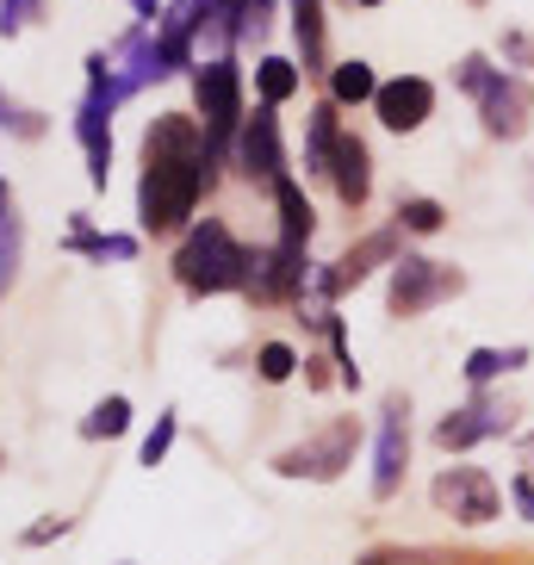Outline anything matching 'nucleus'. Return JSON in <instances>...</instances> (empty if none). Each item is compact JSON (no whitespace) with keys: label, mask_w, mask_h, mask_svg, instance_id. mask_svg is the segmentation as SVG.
Masks as SVG:
<instances>
[{"label":"nucleus","mask_w":534,"mask_h":565,"mask_svg":"<svg viewBox=\"0 0 534 565\" xmlns=\"http://www.w3.org/2000/svg\"><path fill=\"white\" fill-rule=\"evenodd\" d=\"M212 174H217L212 137L181 113L156 118L150 131H143V186H137L143 231L150 236L181 231L186 217H193V205H200V193L212 186Z\"/></svg>","instance_id":"f257e3e1"},{"label":"nucleus","mask_w":534,"mask_h":565,"mask_svg":"<svg viewBox=\"0 0 534 565\" xmlns=\"http://www.w3.org/2000/svg\"><path fill=\"white\" fill-rule=\"evenodd\" d=\"M174 274H181L186 292H236L243 286V274H249V249L231 236V224L224 217H205V224H193L181 243V255H174Z\"/></svg>","instance_id":"f03ea898"},{"label":"nucleus","mask_w":534,"mask_h":565,"mask_svg":"<svg viewBox=\"0 0 534 565\" xmlns=\"http://www.w3.org/2000/svg\"><path fill=\"white\" fill-rule=\"evenodd\" d=\"M467 292V274L448 262H429V255H398L392 262V286H385V305L392 317H423L429 305L460 299Z\"/></svg>","instance_id":"7ed1b4c3"},{"label":"nucleus","mask_w":534,"mask_h":565,"mask_svg":"<svg viewBox=\"0 0 534 565\" xmlns=\"http://www.w3.org/2000/svg\"><path fill=\"white\" fill-rule=\"evenodd\" d=\"M193 100H200V118H205V137H212V150L236 143L243 131V68L231 56H212V63L193 68Z\"/></svg>","instance_id":"20e7f679"},{"label":"nucleus","mask_w":534,"mask_h":565,"mask_svg":"<svg viewBox=\"0 0 534 565\" xmlns=\"http://www.w3.org/2000/svg\"><path fill=\"white\" fill-rule=\"evenodd\" d=\"M354 448H361V423L342 416V423H330L318 441L280 454L274 472H280V479H342V466H354Z\"/></svg>","instance_id":"39448f33"},{"label":"nucleus","mask_w":534,"mask_h":565,"mask_svg":"<svg viewBox=\"0 0 534 565\" xmlns=\"http://www.w3.org/2000/svg\"><path fill=\"white\" fill-rule=\"evenodd\" d=\"M311 286V262L305 249H249V274H243V292L261 305H280V299H299Z\"/></svg>","instance_id":"423d86ee"},{"label":"nucleus","mask_w":534,"mask_h":565,"mask_svg":"<svg viewBox=\"0 0 534 565\" xmlns=\"http://www.w3.org/2000/svg\"><path fill=\"white\" fill-rule=\"evenodd\" d=\"M236 168H243V174H249V181H280L286 174V150H280V118H274V106H255L249 118H243V131H236Z\"/></svg>","instance_id":"0eeeda50"},{"label":"nucleus","mask_w":534,"mask_h":565,"mask_svg":"<svg viewBox=\"0 0 534 565\" xmlns=\"http://www.w3.org/2000/svg\"><path fill=\"white\" fill-rule=\"evenodd\" d=\"M398 243H404L398 224H392V231H373L367 243H354L342 262H330V274H311V292H318V299H335V292L361 286L373 267H392V262H398Z\"/></svg>","instance_id":"6e6552de"},{"label":"nucleus","mask_w":534,"mask_h":565,"mask_svg":"<svg viewBox=\"0 0 534 565\" xmlns=\"http://www.w3.org/2000/svg\"><path fill=\"white\" fill-rule=\"evenodd\" d=\"M479 100V118L491 137H522L528 131V113H534V94L522 75H510V68H491V82L472 94Z\"/></svg>","instance_id":"1a4fd4ad"},{"label":"nucleus","mask_w":534,"mask_h":565,"mask_svg":"<svg viewBox=\"0 0 534 565\" xmlns=\"http://www.w3.org/2000/svg\"><path fill=\"white\" fill-rule=\"evenodd\" d=\"M435 503L453 515V522H467V529H479V522H491L498 515V484L484 479L479 466H448L441 479H435Z\"/></svg>","instance_id":"9d476101"},{"label":"nucleus","mask_w":534,"mask_h":565,"mask_svg":"<svg viewBox=\"0 0 534 565\" xmlns=\"http://www.w3.org/2000/svg\"><path fill=\"white\" fill-rule=\"evenodd\" d=\"M373 113H380L385 131H398V137L423 131V125H429V113H435V82H429V75H398V82H380Z\"/></svg>","instance_id":"9b49d317"},{"label":"nucleus","mask_w":534,"mask_h":565,"mask_svg":"<svg viewBox=\"0 0 534 565\" xmlns=\"http://www.w3.org/2000/svg\"><path fill=\"white\" fill-rule=\"evenodd\" d=\"M404 460H410V404L385 398L380 448H373V498H392V491L404 484Z\"/></svg>","instance_id":"f8f14e48"},{"label":"nucleus","mask_w":534,"mask_h":565,"mask_svg":"<svg viewBox=\"0 0 534 565\" xmlns=\"http://www.w3.org/2000/svg\"><path fill=\"white\" fill-rule=\"evenodd\" d=\"M330 181H335V200L349 205V212H361V205L373 200V156H367V143H361L354 131H342V143H335Z\"/></svg>","instance_id":"ddd939ff"},{"label":"nucleus","mask_w":534,"mask_h":565,"mask_svg":"<svg viewBox=\"0 0 534 565\" xmlns=\"http://www.w3.org/2000/svg\"><path fill=\"white\" fill-rule=\"evenodd\" d=\"M510 429V411H491V404H467V411H448L441 423H435V441L448 454H460V448H479V441H491V435H503Z\"/></svg>","instance_id":"4468645a"},{"label":"nucleus","mask_w":534,"mask_h":565,"mask_svg":"<svg viewBox=\"0 0 534 565\" xmlns=\"http://www.w3.org/2000/svg\"><path fill=\"white\" fill-rule=\"evenodd\" d=\"M342 106L335 100H323V106H311L305 113V174H330V162H335V143H342Z\"/></svg>","instance_id":"2eb2a0df"},{"label":"nucleus","mask_w":534,"mask_h":565,"mask_svg":"<svg viewBox=\"0 0 534 565\" xmlns=\"http://www.w3.org/2000/svg\"><path fill=\"white\" fill-rule=\"evenodd\" d=\"M274 205H280V243L286 249H305L311 231H318V212H311V200H305V186L292 181V174L274 181Z\"/></svg>","instance_id":"dca6fc26"},{"label":"nucleus","mask_w":534,"mask_h":565,"mask_svg":"<svg viewBox=\"0 0 534 565\" xmlns=\"http://www.w3.org/2000/svg\"><path fill=\"white\" fill-rule=\"evenodd\" d=\"M373 94H380V75H373V63L349 56V63L330 68V100H335V106H373Z\"/></svg>","instance_id":"f3484780"},{"label":"nucleus","mask_w":534,"mask_h":565,"mask_svg":"<svg viewBox=\"0 0 534 565\" xmlns=\"http://www.w3.org/2000/svg\"><path fill=\"white\" fill-rule=\"evenodd\" d=\"M255 87H261L267 106H286V100L305 87V68L292 63V56H261V68H255Z\"/></svg>","instance_id":"a211bd4d"},{"label":"nucleus","mask_w":534,"mask_h":565,"mask_svg":"<svg viewBox=\"0 0 534 565\" xmlns=\"http://www.w3.org/2000/svg\"><path fill=\"white\" fill-rule=\"evenodd\" d=\"M516 366H528V349H472L467 354V366H460V373H467L472 385H491V380H503V373H516Z\"/></svg>","instance_id":"6ab92c4d"},{"label":"nucleus","mask_w":534,"mask_h":565,"mask_svg":"<svg viewBox=\"0 0 534 565\" xmlns=\"http://www.w3.org/2000/svg\"><path fill=\"white\" fill-rule=\"evenodd\" d=\"M125 429H131V398H118V392H113V398H100L94 411L82 416L87 441H113V435H125Z\"/></svg>","instance_id":"aec40b11"},{"label":"nucleus","mask_w":534,"mask_h":565,"mask_svg":"<svg viewBox=\"0 0 534 565\" xmlns=\"http://www.w3.org/2000/svg\"><path fill=\"white\" fill-rule=\"evenodd\" d=\"M448 224V205L441 200H398V231L404 236H435Z\"/></svg>","instance_id":"412c9836"},{"label":"nucleus","mask_w":534,"mask_h":565,"mask_svg":"<svg viewBox=\"0 0 534 565\" xmlns=\"http://www.w3.org/2000/svg\"><path fill=\"white\" fill-rule=\"evenodd\" d=\"M174 435H181V416L162 411V416H156V429L143 435V454H137V466H150V472H156V466L168 460V448H174Z\"/></svg>","instance_id":"4be33fe9"},{"label":"nucleus","mask_w":534,"mask_h":565,"mask_svg":"<svg viewBox=\"0 0 534 565\" xmlns=\"http://www.w3.org/2000/svg\"><path fill=\"white\" fill-rule=\"evenodd\" d=\"M255 373H261L267 385H280V380H292V373H299V354L286 349V342H261V354H255Z\"/></svg>","instance_id":"5701e85b"},{"label":"nucleus","mask_w":534,"mask_h":565,"mask_svg":"<svg viewBox=\"0 0 534 565\" xmlns=\"http://www.w3.org/2000/svg\"><path fill=\"white\" fill-rule=\"evenodd\" d=\"M484 82H491V56H484V51H472V56L453 63V87H460V94H479Z\"/></svg>","instance_id":"b1692460"},{"label":"nucleus","mask_w":534,"mask_h":565,"mask_svg":"<svg viewBox=\"0 0 534 565\" xmlns=\"http://www.w3.org/2000/svg\"><path fill=\"white\" fill-rule=\"evenodd\" d=\"M13 267H19V224H13V212H7L0 217V292L13 280Z\"/></svg>","instance_id":"393cba45"},{"label":"nucleus","mask_w":534,"mask_h":565,"mask_svg":"<svg viewBox=\"0 0 534 565\" xmlns=\"http://www.w3.org/2000/svg\"><path fill=\"white\" fill-rule=\"evenodd\" d=\"M38 19V0H0V32L13 38V32H25Z\"/></svg>","instance_id":"a878e982"},{"label":"nucleus","mask_w":534,"mask_h":565,"mask_svg":"<svg viewBox=\"0 0 534 565\" xmlns=\"http://www.w3.org/2000/svg\"><path fill=\"white\" fill-rule=\"evenodd\" d=\"M56 534H68V515H44V522H32L19 541H25V547H44V541H56Z\"/></svg>","instance_id":"bb28decb"},{"label":"nucleus","mask_w":534,"mask_h":565,"mask_svg":"<svg viewBox=\"0 0 534 565\" xmlns=\"http://www.w3.org/2000/svg\"><path fill=\"white\" fill-rule=\"evenodd\" d=\"M503 56L516 68H534V38L528 32H503Z\"/></svg>","instance_id":"cd10ccee"},{"label":"nucleus","mask_w":534,"mask_h":565,"mask_svg":"<svg viewBox=\"0 0 534 565\" xmlns=\"http://www.w3.org/2000/svg\"><path fill=\"white\" fill-rule=\"evenodd\" d=\"M510 498H516V510H522V515H528V522H534V472H522V479L510 484Z\"/></svg>","instance_id":"c85d7f7f"},{"label":"nucleus","mask_w":534,"mask_h":565,"mask_svg":"<svg viewBox=\"0 0 534 565\" xmlns=\"http://www.w3.org/2000/svg\"><path fill=\"white\" fill-rule=\"evenodd\" d=\"M131 7H137V13H143V19H156V0H131Z\"/></svg>","instance_id":"c756f323"},{"label":"nucleus","mask_w":534,"mask_h":565,"mask_svg":"<svg viewBox=\"0 0 534 565\" xmlns=\"http://www.w3.org/2000/svg\"><path fill=\"white\" fill-rule=\"evenodd\" d=\"M0 217H7V181H0Z\"/></svg>","instance_id":"7c9ffc66"},{"label":"nucleus","mask_w":534,"mask_h":565,"mask_svg":"<svg viewBox=\"0 0 534 565\" xmlns=\"http://www.w3.org/2000/svg\"><path fill=\"white\" fill-rule=\"evenodd\" d=\"M361 7H385V0H361Z\"/></svg>","instance_id":"2f4dec72"},{"label":"nucleus","mask_w":534,"mask_h":565,"mask_svg":"<svg viewBox=\"0 0 534 565\" xmlns=\"http://www.w3.org/2000/svg\"><path fill=\"white\" fill-rule=\"evenodd\" d=\"M0 125H7V100H0Z\"/></svg>","instance_id":"473e14b6"},{"label":"nucleus","mask_w":534,"mask_h":565,"mask_svg":"<svg viewBox=\"0 0 534 565\" xmlns=\"http://www.w3.org/2000/svg\"><path fill=\"white\" fill-rule=\"evenodd\" d=\"M118 565H131V559H118Z\"/></svg>","instance_id":"72a5a7b5"}]
</instances>
